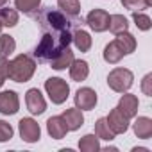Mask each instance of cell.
<instances>
[{
    "mask_svg": "<svg viewBox=\"0 0 152 152\" xmlns=\"http://www.w3.org/2000/svg\"><path fill=\"white\" fill-rule=\"evenodd\" d=\"M57 7L63 13H66L68 16H79V13H81L79 0H57Z\"/></svg>",
    "mask_w": 152,
    "mask_h": 152,
    "instance_id": "484cf974",
    "label": "cell"
},
{
    "mask_svg": "<svg viewBox=\"0 0 152 152\" xmlns=\"http://www.w3.org/2000/svg\"><path fill=\"white\" fill-rule=\"evenodd\" d=\"M132 81H134V75L127 68H115L107 75V84L116 93H125L132 86Z\"/></svg>",
    "mask_w": 152,
    "mask_h": 152,
    "instance_id": "277c9868",
    "label": "cell"
},
{
    "mask_svg": "<svg viewBox=\"0 0 152 152\" xmlns=\"http://www.w3.org/2000/svg\"><path fill=\"white\" fill-rule=\"evenodd\" d=\"M122 6L129 11H141V9H147V4L145 0H122Z\"/></svg>",
    "mask_w": 152,
    "mask_h": 152,
    "instance_id": "f1b7e54d",
    "label": "cell"
},
{
    "mask_svg": "<svg viewBox=\"0 0 152 152\" xmlns=\"http://www.w3.org/2000/svg\"><path fill=\"white\" fill-rule=\"evenodd\" d=\"M72 41L75 43L77 50H81V52H88L91 48V36L83 29H75L72 32Z\"/></svg>",
    "mask_w": 152,
    "mask_h": 152,
    "instance_id": "ac0fdd59",
    "label": "cell"
},
{
    "mask_svg": "<svg viewBox=\"0 0 152 152\" xmlns=\"http://www.w3.org/2000/svg\"><path fill=\"white\" fill-rule=\"evenodd\" d=\"M20 109V99L16 91L7 90L0 93V113L2 115H15Z\"/></svg>",
    "mask_w": 152,
    "mask_h": 152,
    "instance_id": "8fae6325",
    "label": "cell"
},
{
    "mask_svg": "<svg viewBox=\"0 0 152 152\" xmlns=\"http://www.w3.org/2000/svg\"><path fill=\"white\" fill-rule=\"evenodd\" d=\"M63 120L66 122V127L68 131H77L84 125V116H83V111L79 107H72V109H64V113L61 115Z\"/></svg>",
    "mask_w": 152,
    "mask_h": 152,
    "instance_id": "4fadbf2b",
    "label": "cell"
},
{
    "mask_svg": "<svg viewBox=\"0 0 152 152\" xmlns=\"http://www.w3.org/2000/svg\"><path fill=\"white\" fill-rule=\"evenodd\" d=\"M41 0H15V6L18 11L25 13V15H32L39 9Z\"/></svg>",
    "mask_w": 152,
    "mask_h": 152,
    "instance_id": "4316f807",
    "label": "cell"
},
{
    "mask_svg": "<svg viewBox=\"0 0 152 152\" xmlns=\"http://www.w3.org/2000/svg\"><path fill=\"white\" fill-rule=\"evenodd\" d=\"M0 23L2 27H15L18 23V11L11 7H2L0 9Z\"/></svg>",
    "mask_w": 152,
    "mask_h": 152,
    "instance_id": "cb8c5ba5",
    "label": "cell"
},
{
    "mask_svg": "<svg viewBox=\"0 0 152 152\" xmlns=\"http://www.w3.org/2000/svg\"><path fill=\"white\" fill-rule=\"evenodd\" d=\"M86 23L91 27V31L95 32H104L109 27V15L104 9H93L88 13L86 16Z\"/></svg>",
    "mask_w": 152,
    "mask_h": 152,
    "instance_id": "9c48e42d",
    "label": "cell"
},
{
    "mask_svg": "<svg viewBox=\"0 0 152 152\" xmlns=\"http://www.w3.org/2000/svg\"><path fill=\"white\" fill-rule=\"evenodd\" d=\"M18 129H20V136L23 141L27 143H36L39 141V136H41V129H39V124L32 118H22L18 122Z\"/></svg>",
    "mask_w": 152,
    "mask_h": 152,
    "instance_id": "8992f818",
    "label": "cell"
},
{
    "mask_svg": "<svg viewBox=\"0 0 152 152\" xmlns=\"http://www.w3.org/2000/svg\"><path fill=\"white\" fill-rule=\"evenodd\" d=\"M113 34H120V32H125L129 29V23H127V18L122 16V15H111L109 16V27H107Z\"/></svg>",
    "mask_w": 152,
    "mask_h": 152,
    "instance_id": "7402d4cb",
    "label": "cell"
},
{
    "mask_svg": "<svg viewBox=\"0 0 152 152\" xmlns=\"http://www.w3.org/2000/svg\"><path fill=\"white\" fill-rule=\"evenodd\" d=\"M45 91L54 104H63L70 95V86L61 77H50L45 81Z\"/></svg>",
    "mask_w": 152,
    "mask_h": 152,
    "instance_id": "5b68a950",
    "label": "cell"
},
{
    "mask_svg": "<svg viewBox=\"0 0 152 152\" xmlns=\"http://www.w3.org/2000/svg\"><path fill=\"white\" fill-rule=\"evenodd\" d=\"M132 152H148L147 148H132Z\"/></svg>",
    "mask_w": 152,
    "mask_h": 152,
    "instance_id": "d6a6232c",
    "label": "cell"
},
{
    "mask_svg": "<svg viewBox=\"0 0 152 152\" xmlns=\"http://www.w3.org/2000/svg\"><path fill=\"white\" fill-rule=\"evenodd\" d=\"M95 136H97L99 140L111 141V140H115V136H116V134L109 129V125H107L106 118H99V120L95 122Z\"/></svg>",
    "mask_w": 152,
    "mask_h": 152,
    "instance_id": "44dd1931",
    "label": "cell"
},
{
    "mask_svg": "<svg viewBox=\"0 0 152 152\" xmlns=\"http://www.w3.org/2000/svg\"><path fill=\"white\" fill-rule=\"evenodd\" d=\"M36 72V61L27 56L20 54L13 61H7V77L15 83H27Z\"/></svg>",
    "mask_w": 152,
    "mask_h": 152,
    "instance_id": "3957f363",
    "label": "cell"
},
{
    "mask_svg": "<svg viewBox=\"0 0 152 152\" xmlns=\"http://www.w3.org/2000/svg\"><path fill=\"white\" fill-rule=\"evenodd\" d=\"M13 132H15V131H13L11 124L0 120V141H9V140L13 138Z\"/></svg>",
    "mask_w": 152,
    "mask_h": 152,
    "instance_id": "f546056e",
    "label": "cell"
},
{
    "mask_svg": "<svg viewBox=\"0 0 152 152\" xmlns=\"http://www.w3.org/2000/svg\"><path fill=\"white\" fill-rule=\"evenodd\" d=\"M145 4H147V7H150L152 6V0H145Z\"/></svg>",
    "mask_w": 152,
    "mask_h": 152,
    "instance_id": "e575fe53",
    "label": "cell"
},
{
    "mask_svg": "<svg viewBox=\"0 0 152 152\" xmlns=\"http://www.w3.org/2000/svg\"><path fill=\"white\" fill-rule=\"evenodd\" d=\"M106 122H107L109 129H111L115 134H124V132L129 129V118H127V116L118 109V107H115V109H111V111H109V115H107Z\"/></svg>",
    "mask_w": 152,
    "mask_h": 152,
    "instance_id": "30bf717a",
    "label": "cell"
},
{
    "mask_svg": "<svg viewBox=\"0 0 152 152\" xmlns=\"http://www.w3.org/2000/svg\"><path fill=\"white\" fill-rule=\"evenodd\" d=\"M116 43H118V47L122 48V52H124V56H129V54H132L134 50H136V38L131 34V32H120V34H116V39H115Z\"/></svg>",
    "mask_w": 152,
    "mask_h": 152,
    "instance_id": "e0dca14e",
    "label": "cell"
},
{
    "mask_svg": "<svg viewBox=\"0 0 152 152\" xmlns=\"http://www.w3.org/2000/svg\"><path fill=\"white\" fill-rule=\"evenodd\" d=\"M36 20L43 32H64V31L73 32L79 27V23H83V20H79V16H68L61 9H54V7L41 9L38 13Z\"/></svg>",
    "mask_w": 152,
    "mask_h": 152,
    "instance_id": "6da1fadb",
    "label": "cell"
},
{
    "mask_svg": "<svg viewBox=\"0 0 152 152\" xmlns=\"http://www.w3.org/2000/svg\"><path fill=\"white\" fill-rule=\"evenodd\" d=\"M138 106H140L138 97L136 95H131V93H125V95H122V99H120V102H118L116 107L131 120V118H134L138 115Z\"/></svg>",
    "mask_w": 152,
    "mask_h": 152,
    "instance_id": "7c38bea8",
    "label": "cell"
},
{
    "mask_svg": "<svg viewBox=\"0 0 152 152\" xmlns=\"http://www.w3.org/2000/svg\"><path fill=\"white\" fill-rule=\"evenodd\" d=\"M47 131H48L50 138L61 140V138L66 136L68 127H66V122L63 120V116H50V118L47 120Z\"/></svg>",
    "mask_w": 152,
    "mask_h": 152,
    "instance_id": "5bb4252c",
    "label": "cell"
},
{
    "mask_svg": "<svg viewBox=\"0 0 152 152\" xmlns=\"http://www.w3.org/2000/svg\"><path fill=\"white\" fill-rule=\"evenodd\" d=\"M0 32H2V23H0Z\"/></svg>",
    "mask_w": 152,
    "mask_h": 152,
    "instance_id": "d590c367",
    "label": "cell"
},
{
    "mask_svg": "<svg viewBox=\"0 0 152 152\" xmlns=\"http://www.w3.org/2000/svg\"><path fill=\"white\" fill-rule=\"evenodd\" d=\"M6 4H7V0H0V7H4Z\"/></svg>",
    "mask_w": 152,
    "mask_h": 152,
    "instance_id": "836d02e7",
    "label": "cell"
},
{
    "mask_svg": "<svg viewBox=\"0 0 152 152\" xmlns=\"http://www.w3.org/2000/svg\"><path fill=\"white\" fill-rule=\"evenodd\" d=\"M132 129L140 140H148L152 136V120L148 116H138L132 124Z\"/></svg>",
    "mask_w": 152,
    "mask_h": 152,
    "instance_id": "2e32d148",
    "label": "cell"
},
{
    "mask_svg": "<svg viewBox=\"0 0 152 152\" xmlns=\"http://www.w3.org/2000/svg\"><path fill=\"white\" fill-rule=\"evenodd\" d=\"M75 107H79L81 111H91L97 106V93L91 88H81L75 93Z\"/></svg>",
    "mask_w": 152,
    "mask_h": 152,
    "instance_id": "ba28073f",
    "label": "cell"
},
{
    "mask_svg": "<svg viewBox=\"0 0 152 152\" xmlns=\"http://www.w3.org/2000/svg\"><path fill=\"white\" fill-rule=\"evenodd\" d=\"M7 61L6 57H0V88L4 86L6 79H7Z\"/></svg>",
    "mask_w": 152,
    "mask_h": 152,
    "instance_id": "4dcf8cb0",
    "label": "cell"
},
{
    "mask_svg": "<svg viewBox=\"0 0 152 152\" xmlns=\"http://www.w3.org/2000/svg\"><path fill=\"white\" fill-rule=\"evenodd\" d=\"M132 20H134V23H136V27H138L140 31H148V29L152 27L150 18H148L147 15L140 13V11H132Z\"/></svg>",
    "mask_w": 152,
    "mask_h": 152,
    "instance_id": "83f0119b",
    "label": "cell"
},
{
    "mask_svg": "<svg viewBox=\"0 0 152 152\" xmlns=\"http://www.w3.org/2000/svg\"><path fill=\"white\" fill-rule=\"evenodd\" d=\"M25 104H27V109L31 115H43L47 109V102L38 88H31L25 93Z\"/></svg>",
    "mask_w": 152,
    "mask_h": 152,
    "instance_id": "52a82bcc",
    "label": "cell"
},
{
    "mask_svg": "<svg viewBox=\"0 0 152 152\" xmlns=\"http://www.w3.org/2000/svg\"><path fill=\"white\" fill-rule=\"evenodd\" d=\"M15 48H16V41H15L13 36H9V34H2V36H0V57L7 59L15 52Z\"/></svg>",
    "mask_w": 152,
    "mask_h": 152,
    "instance_id": "d4e9b609",
    "label": "cell"
},
{
    "mask_svg": "<svg viewBox=\"0 0 152 152\" xmlns=\"http://www.w3.org/2000/svg\"><path fill=\"white\" fill-rule=\"evenodd\" d=\"M122 57H124V52H122V48L118 47L116 41H111V43H107V45L104 47V61H106V63L116 64V63L122 61Z\"/></svg>",
    "mask_w": 152,
    "mask_h": 152,
    "instance_id": "d6986e66",
    "label": "cell"
},
{
    "mask_svg": "<svg viewBox=\"0 0 152 152\" xmlns=\"http://www.w3.org/2000/svg\"><path fill=\"white\" fill-rule=\"evenodd\" d=\"M90 75V64L83 59H73L72 64H70V77L75 81V83H81V81H86Z\"/></svg>",
    "mask_w": 152,
    "mask_h": 152,
    "instance_id": "9a60e30c",
    "label": "cell"
},
{
    "mask_svg": "<svg viewBox=\"0 0 152 152\" xmlns=\"http://www.w3.org/2000/svg\"><path fill=\"white\" fill-rule=\"evenodd\" d=\"M73 59H75V57H73V52L66 47L64 50L59 52V56H56V57L50 61V66H52L54 70H64V68H68V66L72 64Z\"/></svg>",
    "mask_w": 152,
    "mask_h": 152,
    "instance_id": "ffe728a7",
    "label": "cell"
},
{
    "mask_svg": "<svg viewBox=\"0 0 152 152\" xmlns=\"http://www.w3.org/2000/svg\"><path fill=\"white\" fill-rule=\"evenodd\" d=\"M150 83H152V73H147L145 75V79H143V83H141V90H143V93L145 95H152V88H150Z\"/></svg>",
    "mask_w": 152,
    "mask_h": 152,
    "instance_id": "1f68e13d",
    "label": "cell"
},
{
    "mask_svg": "<svg viewBox=\"0 0 152 152\" xmlns=\"http://www.w3.org/2000/svg\"><path fill=\"white\" fill-rule=\"evenodd\" d=\"M72 43V32H43L39 43L34 48V57L39 63H50L56 56H59L61 50L70 47Z\"/></svg>",
    "mask_w": 152,
    "mask_h": 152,
    "instance_id": "7a4b0ae2",
    "label": "cell"
},
{
    "mask_svg": "<svg viewBox=\"0 0 152 152\" xmlns=\"http://www.w3.org/2000/svg\"><path fill=\"white\" fill-rule=\"evenodd\" d=\"M79 148L81 152H97L100 150V143H99V138L95 134H86L79 140Z\"/></svg>",
    "mask_w": 152,
    "mask_h": 152,
    "instance_id": "603a6c76",
    "label": "cell"
}]
</instances>
